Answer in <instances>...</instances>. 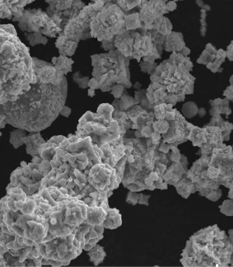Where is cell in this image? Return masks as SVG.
Returning a JSON list of instances; mask_svg holds the SVG:
<instances>
[{"label":"cell","instance_id":"obj_1","mask_svg":"<svg viewBox=\"0 0 233 267\" xmlns=\"http://www.w3.org/2000/svg\"><path fill=\"white\" fill-rule=\"evenodd\" d=\"M67 95V83L59 85L37 82L14 101L0 104V114L5 121L18 129L39 132L47 129L64 109Z\"/></svg>","mask_w":233,"mask_h":267},{"label":"cell","instance_id":"obj_2","mask_svg":"<svg viewBox=\"0 0 233 267\" xmlns=\"http://www.w3.org/2000/svg\"><path fill=\"white\" fill-rule=\"evenodd\" d=\"M36 83L33 59L14 26L0 25V104L14 101Z\"/></svg>","mask_w":233,"mask_h":267},{"label":"cell","instance_id":"obj_3","mask_svg":"<svg viewBox=\"0 0 233 267\" xmlns=\"http://www.w3.org/2000/svg\"><path fill=\"white\" fill-rule=\"evenodd\" d=\"M127 59L117 50L105 55L92 56L93 76L102 90L106 87L109 88L114 83L130 87Z\"/></svg>","mask_w":233,"mask_h":267},{"label":"cell","instance_id":"obj_4","mask_svg":"<svg viewBox=\"0 0 233 267\" xmlns=\"http://www.w3.org/2000/svg\"><path fill=\"white\" fill-rule=\"evenodd\" d=\"M125 15L119 5H105L90 24L91 34L100 41H109L124 31Z\"/></svg>","mask_w":233,"mask_h":267},{"label":"cell","instance_id":"obj_5","mask_svg":"<svg viewBox=\"0 0 233 267\" xmlns=\"http://www.w3.org/2000/svg\"><path fill=\"white\" fill-rule=\"evenodd\" d=\"M49 4L47 14L60 28L79 15L85 6L81 0H46Z\"/></svg>","mask_w":233,"mask_h":267},{"label":"cell","instance_id":"obj_6","mask_svg":"<svg viewBox=\"0 0 233 267\" xmlns=\"http://www.w3.org/2000/svg\"><path fill=\"white\" fill-rule=\"evenodd\" d=\"M51 19L47 13L40 9L23 10V15L18 21V26L22 31L42 33Z\"/></svg>","mask_w":233,"mask_h":267},{"label":"cell","instance_id":"obj_7","mask_svg":"<svg viewBox=\"0 0 233 267\" xmlns=\"http://www.w3.org/2000/svg\"><path fill=\"white\" fill-rule=\"evenodd\" d=\"M92 22V20L80 12L79 15L65 26L60 34L77 42L81 40H86L90 36Z\"/></svg>","mask_w":233,"mask_h":267},{"label":"cell","instance_id":"obj_8","mask_svg":"<svg viewBox=\"0 0 233 267\" xmlns=\"http://www.w3.org/2000/svg\"><path fill=\"white\" fill-rule=\"evenodd\" d=\"M33 67L36 83L59 85L64 79V74L55 69L53 65L32 57Z\"/></svg>","mask_w":233,"mask_h":267},{"label":"cell","instance_id":"obj_9","mask_svg":"<svg viewBox=\"0 0 233 267\" xmlns=\"http://www.w3.org/2000/svg\"><path fill=\"white\" fill-rule=\"evenodd\" d=\"M167 12L166 3L162 0H151L142 5L139 14L140 19L146 25H150Z\"/></svg>","mask_w":233,"mask_h":267},{"label":"cell","instance_id":"obj_10","mask_svg":"<svg viewBox=\"0 0 233 267\" xmlns=\"http://www.w3.org/2000/svg\"><path fill=\"white\" fill-rule=\"evenodd\" d=\"M78 42L68 38L64 35H59L55 46L63 56H71L77 49Z\"/></svg>","mask_w":233,"mask_h":267},{"label":"cell","instance_id":"obj_11","mask_svg":"<svg viewBox=\"0 0 233 267\" xmlns=\"http://www.w3.org/2000/svg\"><path fill=\"white\" fill-rule=\"evenodd\" d=\"M53 65L55 66V69L58 70L63 74H67L71 70V66L73 61L71 59L67 58L65 56H60L57 58L53 59Z\"/></svg>","mask_w":233,"mask_h":267},{"label":"cell","instance_id":"obj_12","mask_svg":"<svg viewBox=\"0 0 233 267\" xmlns=\"http://www.w3.org/2000/svg\"><path fill=\"white\" fill-rule=\"evenodd\" d=\"M179 33H177V36L173 34H170L168 36L167 40L165 41V49L167 51H180L181 50V44L183 43L182 39L178 36Z\"/></svg>","mask_w":233,"mask_h":267},{"label":"cell","instance_id":"obj_13","mask_svg":"<svg viewBox=\"0 0 233 267\" xmlns=\"http://www.w3.org/2000/svg\"><path fill=\"white\" fill-rule=\"evenodd\" d=\"M125 23L126 25L125 27L128 31L139 28L140 27L139 14L134 13V14L125 16Z\"/></svg>","mask_w":233,"mask_h":267},{"label":"cell","instance_id":"obj_14","mask_svg":"<svg viewBox=\"0 0 233 267\" xmlns=\"http://www.w3.org/2000/svg\"><path fill=\"white\" fill-rule=\"evenodd\" d=\"M190 137H191L194 146L203 145L207 142L205 131L200 129L193 130L190 133Z\"/></svg>","mask_w":233,"mask_h":267},{"label":"cell","instance_id":"obj_15","mask_svg":"<svg viewBox=\"0 0 233 267\" xmlns=\"http://www.w3.org/2000/svg\"><path fill=\"white\" fill-rule=\"evenodd\" d=\"M145 0H117L118 5L125 11H129L140 4L143 5Z\"/></svg>","mask_w":233,"mask_h":267},{"label":"cell","instance_id":"obj_16","mask_svg":"<svg viewBox=\"0 0 233 267\" xmlns=\"http://www.w3.org/2000/svg\"><path fill=\"white\" fill-rule=\"evenodd\" d=\"M27 40L28 41L29 44L32 46L37 45V44H46L47 43V38L43 36L41 33H30L27 35Z\"/></svg>","mask_w":233,"mask_h":267},{"label":"cell","instance_id":"obj_17","mask_svg":"<svg viewBox=\"0 0 233 267\" xmlns=\"http://www.w3.org/2000/svg\"><path fill=\"white\" fill-rule=\"evenodd\" d=\"M198 111H199V109H198L197 105L193 102H188V103L184 105L182 108L183 114L187 118H189L196 116L197 114Z\"/></svg>","mask_w":233,"mask_h":267},{"label":"cell","instance_id":"obj_18","mask_svg":"<svg viewBox=\"0 0 233 267\" xmlns=\"http://www.w3.org/2000/svg\"><path fill=\"white\" fill-rule=\"evenodd\" d=\"M220 209L223 214L227 216H233V201L231 200H227L224 202Z\"/></svg>","mask_w":233,"mask_h":267},{"label":"cell","instance_id":"obj_19","mask_svg":"<svg viewBox=\"0 0 233 267\" xmlns=\"http://www.w3.org/2000/svg\"><path fill=\"white\" fill-rule=\"evenodd\" d=\"M221 190H215L212 191V192L207 194L206 197L208 198L209 199H210L211 201H216L219 199L220 196H221Z\"/></svg>","mask_w":233,"mask_h":267},{"label":"cell","instance_id":"obj_20","mask_svg":"<svg viewBox=\"0 0 233 267\" xmlns=\"http://www.w3.org/2000/svg\"><path fill=\"white\" fill-rule=\"evenodd\" d=\"M225 95L229 99L233 100V86L231 85V87L227 88V90H225Z\"/></svg>","mask_w":233,"mask_h":267},{"label":"cell","instance_id":"obj_21","mask_svg":"<svg viewBox=\"0 0 233 267\" xmlns=\"http://www.w3.org/2000/svg\"><path fill=\"white\" fill-rule=\"evenodd\" d=\"M176 3L175 1H170L169 3H166V8L167 10H174L176 8Z\"/></svg>","mask_w":233,"mask_h":267},{"label":"cell","instance_id":"obj_22","mask_svg":"<svg viewBox=\"0 0 233 267\" xmlns=\"http://www.w3.org/2000/svg\"><path fill=\"white\" fill-rule=\"evenodd\" d=\"M6 123L5 115L0 114V129L4 127ZM0 135H1V133H0Z\"/></svg>","mask_w":233,"mask_h":267},{"label":"cell","instance_id":"obj_23","mask_svg":"<svg viewBox=\"0 0 233 267\" xmlns=\"http://www.w3.org/2000/svg\"><path fill=\"white\" fill-rule=\"evenodd\" d=\"M149 178L151 179V180L155 181L158 180L159 177L157 175V174L151 173L150 175H149Z\"/></svg>","mask_w":233,"mask_h":267},{"label":"cell","instance_id":"obj_24","mask_svg":"<svg viewBox=\"0 0 233 267\" xmlns=\"http://www.w3.org/2000/svg\"><path fill=\"white\" fill-rule=\"evenodd\" d=\"M229 236H230V240L231 242H233V230H231V231H229Z\"/></svg>","mask_w":233,"mask_h":267},{"label":"cell","instance_id":"obj_25","mask_svg":"<svg viewBox=\"0 0 233 267\" xmlns=\"http://www.w3.org/2000/svg\"><path fill=\"white\" fill-rule=\"evenodd\" d=\"M229 196H230V197L231 198H233V190H231L230 193H229Z\"/></svg>","mask_w":233,"mask_h":267},{"label":"cell","instance_id":"obj_26","mask_svg":"<svg viewBox=\"0 0 233 267\" xmlns=\"http://www.w3.org/2000/svg\"><path fill=\"white\" fill-rule=\"evenodd\" d=\"M230 82H231V85H232V86H233V75L231 78Z\"/></svg>","mask_w":233,"mask_h":267},{"label":"cell","instance_id":"obj_27","mask_svg":"<svg viewBox=\"0 0 233 267\" xmlns=\"http://www.w3.org/2000/svg\"><path fill=\"white\" fill-rule=\"evenodd\" d=\"M162 1H164V2H165V1H167V0H162Z\"/></svg>","mask_w":233,"mask_h":267},{"label":"cell","instance_id":"obj_28","mask_svg":"<svg viewBox=\"0 0 233 267\" xmlns=\"http://www.w3.org/2000/svg\"><path fill=\"white\" fill-rule=\"evenodd\" d=\"M175 1H177V0H175Z\"/></svg>","mask_w":233,"mask_h":267}]
</instances>
